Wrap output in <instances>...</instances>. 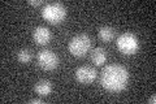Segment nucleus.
I'll return each mask as SVG.
<instances>
[{
	"instance_id": "1",
	"label": "nucleus",
	"mask_w": 156,
	"mask_h": 104,
	"mask_svg": "<svg viewBox=\"0 0 156 104\" xmlns=\"http://www.w3.org/2000/svg\"><path fill=\"white\" fill-rule=\"evenodd\" d=\"M129 70L121 64H109L100 72V83L104 90L109 92H120L129 83Z\"/></svg>"
},
{
	"instance_id": "2",
	"label": "nucleus",
	"mask_w": 156,
	"mask_h": 104,
	"mask_svg": "<svg viewBox=\"0 0 156 104\" xmlns=\"http://www.w3.org/2000/svg\"><path fill=\"white\" fill-rule=\"evenodd\" d=\"M68 11L62 3H47L42 8V17L51 25H58L66 18Z\"/></svg>"
},
{
	"instance_id": "3",
	"label": "nucleus",
	"mask_w": 156,
	"mask_h": 104,
	"mask_svg": "<svg viewBox=\"0 0 156 104\" xmlns=\"http://www.w3.org/2000/svg\"><path fill=\"white\" fill-rule=\"evenodd\" d=\"M116 46L119 51L125 56H130L138 52L139 49V39L131 31H125L117 38Z\"/></svg>"
},
{
	"instance_id": "4",
	"label": "nucleus",
	"mask_w": 156,
	"mask_h": 104,
	"mask_svg": "<svg viewBox=\"0 0 156 104\" xmlns=\"http://www.w3.org/2000/svg\"><path fill=\"white\" fill-rule=\"evenodd\" d=\"M68 49L74 57H83L91 49V39L87 34H77L68 43Z\"/></svg>"
},
{
	"instance_id": "5",
	"label": "nucleus",
	"mask_w": 156,
	"mask_h": 104,
	"mask_svg": "<svg viewBox=\"0 0 156 104\" xmlns=\"http://www.w3.org/2000/svg\"><path fill=\"white\" fill-rule=\"evenodd\" d=\"M38 65L41 66L43 70H53L58 66V56L51 49H42L38 52L37 56Z\"/></svg>"
},
{
	"instance_id": "6",
	"label": "nucleus",
	"mask_w": 156,
	"mask_h": 104,
	"mask_svg": "<svg viewBox=\"0 0 156 104\" xmlns=\"http://www.w3.org/2000/svg\"><path fill=\"white\" fill-rule=\"evenodd\" d=\"M98 78V70L90 65H82L76 69V80L81 85H90Z\"/></svg>"
},
{
	"instance_id": "7",
	"label": "nucleus",
	"mask_w": 156,
	"mask_h": 104,
	"mask_svg": "<svg viewBox=\"0 0 156 104\" xmlns=\"http://www.w3.org/2000/svg\"><path fill=\"white\" fill-rule=\"evenodd\" d=\"M51 30L46 26H37L33 31V39L34 42L39 46H44L51 41Z\"/></svg>"
},
{
	"instance_id": "8",
	"label": "nucleus",
	"mask_w": 156,
	"mask_h": 104,
	"mask_svg": "<svg viewBox=\"0 0 156 104\" xmlns=\"http://www.w3.org/2000/svg\"><path fill=\"white\" fill-rule=\"evenodd\" d=\"M34 90H35V92L39 96H48L52 91V83L47 80H42L35 83Z\"/></svg>"
},
{
	"instance_id": "9",
	"label": "nucleus",
	"mask_w": 156,
	"mask_h": 104,
	"mask_svg": "<svg viewBox=\"0 0 156 104\" xmlns=\"http://www.w3.org/2000/svg\"><path fill=\"white\" fill-rule=\"evenodd\" d=\"M91 61L95 65H103L107 61V51L101 47H96L91 51Z\"/></svg>"
},
{
	"instance_id": "10",
	"label": "nucleus",
	"mask_w": 156,
	"mask_h": 104,
	"mask_svg": "<svg viewBox=\"0 0 156 104\" xmlns=\"http://www.w3.org/2000/svg\"><path fill=\"white\" fill-rule=\"evenodd\" d=\"M98 34H99V38L101 39L103 42H111L112 39L115 38V29L111 27V26H100L99 29H98Z\"/></svg>"
},
{
	"instance_id": "11",
	"label": "nucleus",
	"mask_w": 156,
	"mask_h": 104,
	"mask_svg": "<svg viewBox=\"0 0 156 104\" xmlns=\"http://www.w3.org/2000/svg\"><path fill=\"white\" fill-rule=\"evenodd\" d=\"M33 59V53L30 49L27 48H21L20 51L17 52V60L21 63V64H29Z\"/></svg>"
},
{
	"instance_id": "12",
	"label": "nucleus",
	"mask_w": 156,
	"mask_h": 104,
	"mask_svg": "<svg viewBox=\"0 0 156 104\" xmlns=\"http://www.w3.org/2000/svg\"><path fill=\"white\" fill-rule=\"evenodd\" d=\"M43 3H44L43 0H37V2H35V0H29V2H27L29 5H33V7H39V5H42Z\"/></svg>"
},
{
	"instance_id": "13",
	"label": "nucleus",
	"mask_w": 156,
	"mask_h": 104,
	"mask_svg": "<svg viewBox=\"0 0 156 104\" xmlns=\"http://www.w3.org/2000/svg\"><path fill=\"white\" fill-rule=\"evenodd\" d=\"M29 103H34V104H41V103H43V100H42V99H39V98H33V99H30V100H29Z\"/></svg>"
},
{
	"instance_id": "14",
	"label": "nucleus",
	"mask_w": 156,
	"mask_h": 104,
	"mask_svg": "<svg viewBox=\"0 0 156 104\" xmlns=\"http://www.w3.org/2000/svg\"><path fill=\"white\" fill-rule=\"evenodd\" d=\"M148 103H151V104H155V103H156V96H155V94L148 99Z\"/></svg>"
}]
</instances>
